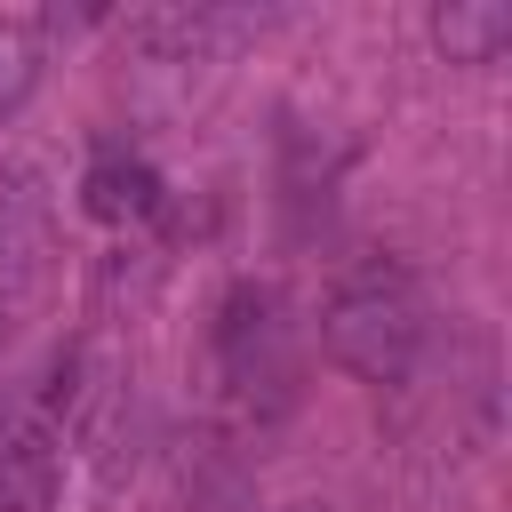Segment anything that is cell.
Returning a JSON list of instances; mask_svg holds the SVG:
<instances>
[{"label":"cell","instance_id":"obj_1","mask_svg":"<svg viewBox=\"0 0 512 512\" xmlns=\"http://www.w3.org/2000/svg\"><path fill=\"white\" fill-rule=\"evenodd\" d=\"M320 336H328V352H336L360 384H408L416 360H424V344H432V304H424V288H416L408 264L360 256V264L328 288Z\"/></svg>","mask_w":512,"mask_h":512},{"label":"cell","instance_id":"obj_2","mask_svg":"<svg viewBox=\"0 0 512 512\" xmlns=\"http://www.w3.org/2000/svg\"><path fill=\"white\" fill-rule=\"evenodd\" d=\"M216 376L224 392H240L248 408L256 400H280L288 392V328H280V296L240 280L216 312Z\"/></svg>","mask_w":512,"mask_h":512},{"label":"cell","instance_id":"obj_3","mask_svg":"<svg viewBox=\"0 0 512 512\" xmlns=\"http://www.w3.org/2000/svg\"><path fill=\"white\" fill-rule=\"evenodd\" d=\"M64 488V432L32 408H0V512H48Z\"/></svg>","mask_w":512,"mask_h":512},{"label":"cell","instance_id":"obj_4","mask_svg":"<svg viewBox=\"0 0 512 512\" xmlns=\"http://www.w3.org/2000/svg\"><path fill=\"white\" fill-rule=\"evenodd\" d=\"M48 272V192L24 160H0V304Z\"/></svg>","mask_w":512,"mask_h":512},{"label":"cell","instance_id":"obj_5","mask_svg":"<svg viewBox=\"0 0 512 512\" xmlns=\"http://www.w3.org/2000/svg\"><path fill=\"white\" fill-rule=\"evenodd\" d=\"M80 192H88V216H104V224H144V216H160V176H152L144 160H128V152H96Z\"/></svg>","mask_w":512,"mask_h":512},{"label":"cell","instance_id":"obj_6","mask_svg":"<svg viewBox=\"0 0 512 512\" xmlns=\"http://www.w3.org/2000/svg\"><path fill=\"white\" fill-rule=\"evenodd\" d=\"M432 32H440V48H448L456 64H496L504 40H512V8H504V0H448V8L432 16Z\"/></svg>","mask_w":512,"mask_h":512},{"label":"cell","instance_id":"obj_7","mask_svg":"<svg viewBox=\"0 0 512 512\" xmlns=\"http://www.w3.org/2000/svg\"><path fill=\"white\" fill-rule=\"evenodd\" d=\"M40 64H48V32H40V16H0V120H16V104L32 96V80H40Z\"/></svg>","mask_w":512,"mask_h":512},{"label":"cell","instance_id":"obj_8","mask_svg":"<svg viewBox=\"0 0 512 512\" xmlns=\"http://www.w3.org/2000/svg\"><path fill=\"white\" fill-rule=\"evenodd\" d=\"M296 512H312V504H296Z\"/></svg>","mask_w":512,"mask_h":512}]
</instances>
